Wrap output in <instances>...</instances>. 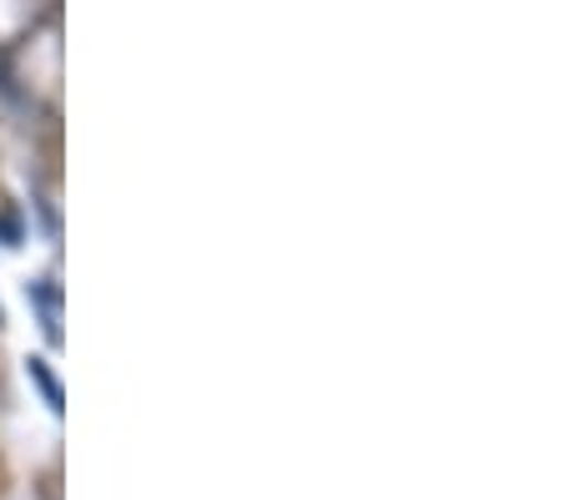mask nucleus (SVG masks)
<instances>
[{"label":"nucleus","mask_w":565,"mask_h":500,"mask_svg":"<svg viewBox=\"0 0 565 500\" xmlns=\"http://www.w3.org/2000/svg\"><path fill=\"white\" fill-rule=\"evenodd\" d=\"M31 298L41 304V329H46V339L61 344V288L51 284V278H41V284L31 288Z\"/></svg>","instance_id":"1"},{"label":"nucleus","mask_w":565,"mask_h":500,"mask_svg":"<svg viewBox=\"0 0 565 500\" xmlns=\"http://www.w3.org/2000/svg\"><path fill=\"white\" fill-rule=\"evenodd\" d=\"M25 370H31V380H35V384H41V394H46V405H51V409H56V415H61V384H56V380H51V370H46V359H31V364H25Z\"/></svg>","instance_id":"2"},{"label":"nucleus","mask_w":565,"mask_h":500,"mask_svg":"<svg viewBox=\"0 0 565 500\" xmlns=\"http://www.w3.org/2000/svg\"><path fill=\"white\" fill-rule=\"evenodd\" d=\"M35 496H41V500H61V465H46V470L35 476Z\"/></svg>","instance_id":"3"},{"label":"nucleus","mask_w":565,"mask_h":500,"mask_svg":"<svg viewBox=\"0 0 565 500\" xmlns=\"http://www.w3.org/2000/svg\"><path fill=\"white\" fill-rule=\"evenodd\" d=\"M6 490H11V465H6V455H0V500H6Z\"/></svg>","instance_id":"4"}]
</instances>
